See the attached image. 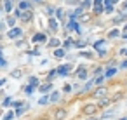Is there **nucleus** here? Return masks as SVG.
<instances>
[{
  "mask_svg": "<svg viewBox=\"0 0 127 120\" xmlns=\"http://www.w3.org/2000/svg\"><path fill=\"white\" fill-rule=\"evenodd\" d=\"M21 33H23V31H21L19 28H12V30L7 33V35H9L11 38H16V37H21Z\"/></svg>",
  "mask_w": 127,
  "mask_h": 120,
  "instance_id": "obj_2",
  "label": "nucleus"
},
{
  "mask_svg": "<svg viewBox=\"0 0 127 120\" xmlns=\"http://www.w3.org/2000/svg\"><path fill=\"white\" fill-rule=\"evenodd\" d=\"M113 2H117V0H104V4H106L108 7H112V4H113Z\"/></svg>",
  "mask_w": 127,
  "mask_h": 120,
  "instance_id": "obj_20",
  "label": "nucleus"
},
{
  "mask_svg": "<svg viewBox=\"0 0 127 120\" xmlns=\"http://www.w3.org/2000/svg\"><path fill=\"white\" fill-rule=\"evenodd\" d=\"M0 66H4V68L7 66V61H5V59H4V57H0Z\"/></svg>",
  "mask_w": 127,
  "mask_h": 120,
  "instance_id": "obj_19",
  "label": "nucleus"
},
{
  "mask_svg": "<svg viewBox=\"0 0 127 120\" xmlns=\"http://www.w3.org/2000/svg\"><path fill=\"white\" fill-rule=\"evenodd\" d=\"M14 23H16L14 17H7V25H9V26H14Z\"/></svg>",
  "mask_w": 127,
  "mask_h": 120,
  "instance_id": "obj_17",
  "label": "nucleus"
},
{
  "mask_svg": "<svg viewBox=\"0 0 127 120\" xmlns=\"http://www.w3.org/2000/svg\"><path fill=\"white\" fill-rule=\"evenodd\" d=\"M115 73H117V68H113V66H112V68H108V70H106V75H104V77H113Z\"/></svg>",
  "mask_w": 127,
  "mask_h": 120,
  "instance_id": "obj_7",
  "label": "nucleus"
},
{
  "mask_svg": "<svg viewBox=\"0 0 127 120\" xmlns=\"http://www.w3.org/2000/svg\"><path fill=\"white\" fill-rule=\"evenodd\" d=\"M94 11H96V12H101V11H103L101 0H94Z\"/></svg>",
  "mask_w": 127,
  "mask_h": 120,
  "instance_id": "obj_4",
  "label": "nucleus"
},
{
  "mask_svg": "<svg viewBox=\"0 0 127 120\" xmlns=\"http://www.w3.org/2000/svg\"><path fill=\"white\" fill-rule=\"evenodd\" d=\"M49 99H51V101H52V103H54V101H58V99H59V92H52Z\"/></svg>",
  "mask_w": 127,
  "mask_h": 120,
  "instance_id": "obj_9",
  "label": "nucleus"
},
{
  "mask_svg": "<svg viewBox=\"0 0 127 120\" xmlns=\"http://www.w3.org/2000/svg\"><path fill=\"white\" fill-rule=\"evenodd\" d=\"M54 56H56V57H63V56H64V51H63V49H58L56 52H54Z\"/></svg>",
  "mask_w": 127,
  "mask_h": 120,
  "instance_id": "obj_13",
  "label": "nucleus"
},
{
  "mask_svg": "<svg viewBox=\"0 0 127 120\" xmlns=\"http://www.w3.org/2000/svg\"><path fill=\"white\" fill-rule=\"evenodd\" d=\"M25 91H26V94H31V92L35 91V87H31V85H28V87H26Z\"/></svg>",
  "mask_w": 127,
  "mask_h": 120,
  "instance_id": "obj_18",
  "label": "nucleus"
},
{
  "mask_svg": "<svg viewBox=\"0 0 127 120\" xmlns=\"http://www.w3.org/2000/svg\"><path fill=\"white\" fill-rule=\"evenodd\" d=\"M38 84V80H37V77H33V78H30V85L31 87H35V85H37Z\"/></svg>",
  "mask_w": 127,
  "mask_h": 120,
  "instance_id": "obj_15",
  "label": "nucleus"
},
{
  "mask_svg": "<svg viewBox=\"0 0 127 120\" xmlns=\"http://www.w3.org/2000/svg\"><path fill=\"white\" fill-rule=\"evenodd\" d=\"M70 28H71V30H75L77 33H80V28H78V25L75 23V19H71V21H70Z\"/></svg>",
  "mask_w": 127,
  "mask_h": 120,
  "instance_id": "obj_5",
  "label": "nucleus"
},
{
  "mask_svg": "<svg viewBox=\"0 0 127 120\" xmlns=\"http://www.w3.org/2000/svg\"><path fill=\"white\" fill-rule=\"evenodd\" d=\"M90 4H92V0H84V5H85V7H89Z\"/></svg>",
  "mask_w": 127,
  "mask_h": 120,
  "instance_id": "obj_23",
  "label": "nucleus"
},
{
  "mask_svg": "<svg viewBox=\"0 0 127 120\" xmlns=\"http://www.w3.org/2000/svg\"><path fill=\"white\" fill-rule=\"evenodd\" d=\"M124 52H125V54H127V49H125V51H124Z\"/></svg>",
  "mask_w": 127,
  "mask_h": 120,
  "instance_id": "obj_27",
  "label": "nucleus"
},
{
  "mask_svg": "<svg viewBox=\"0 0 127 120\" xmlns=\"http://www.w3.org/2000/svg\"><path fill=\"white\" fill-rule=\"evenodd\" d=\"M47 103H49V97H47V96L40 97V101H38V105H47Z\"/></svg>",
  "mask_w": 127,
  "mask_h": 120,
  "instance_id": "obj_14",
  "label": "nucleus"
},
{
  "mask_svg": "<svg viewBox=\"0 0 127 120\" xmlns=\"http://www.w3.org/2000/svg\"><path fill=\"white\" fill-rule=\"evenodd\" d=\"M4 5H5V11H7V12H9V11H12V4H11V0H5Z\"/></svg>",
  "mask_w": 127,
  "mask_h": 120,
  "instance_id": "obj_12",
  "label": "nucleus"
},
{
  "mask_svg": "<svg viewBox=\"0 0 127 120\" xmlns=\"http://www.w3.org/2000/svg\"><path fill=\"white\" fill-rule=\"evenodd\" d=\"M122 120H125V118H122Z\"/></svg>",
  "mask_w": 127,
  "mask_h": 120,
  "instance_id": "obj_28",
  "label": "nucleus"
},
{
  "mask_svg": "<svg viewBox=\"0 0 127 120\" xmlns=\"http://www.w3.org/2000/svg\"><path fill=\"white\" fill-rule=\"evenodd\" d=\"M49 89H51V84H44V85H40V92H49Z\"/></svg>",
  "mask_w": 127,
  "mask_h": 120,
  "instance_id": "obj_11",
  "label": "nucleus"
},
{
  "mask_svg": "<svg viewBox=\"0 0 127 120\" xmlns=\"http://www.w3.org/2000/svg\"><path fill=\"white\" fill-rule=\"evenodd\" d=\"M40 40H45V35L44 33H38V35L33 37V42H40Z\"/></svg>",
  "mask_w": 127,
  "mask_h": 120,
  "instance_id": "obj_8",
  "label": "nucleus"
},
{
  "mask_svg": "<svg viewBox=\"0 0 127 120\" xmlns=\"http://www.w3.org/2000/svg\"><path fill=\"white\" fill-rule=\"evenodd\" d=\"M70 70H71V66H70V65H64V66H59V68H58L56 71H58V73H59L61 77H64V75H66V73H68Z\"/></svg>",
  "mask_w": 127,
  "mask_h": 120,
  "instance_id": "obj_1",
  "label": "nucleus"
},
{
  "mask_svg": "<svg viewBox=\"0 0 127 120\" xmlns=\"http://www.w3.org/2000/svg\"><path fill=\"white\" fill-rule=\"evenodd\" d=\"M117 35H118V30H112L110 31V37H117Z\"/></svg>",
  "mask_w": 127,
  "mask_h": 120,
  "instance_id": "obj_21",
  "label": "nucleus"
},
{
  "mask_svg": "<svg viewBox=\"0 0 127 120\" xmlns=\"http://www.w3.org/2000/svg\"><path fill=\"white\" fill-rule=\"evenodd\" d=\"M49 26H51V30H52V31H56V30H58V23H56V19H49Z\"/></svg>",
  "mask_w": 127,
  "mask_h": 120,
  "instance_id": "obj_6",
  "label": "nucleus"
},
{
  "mask_svg": "<svg viewBox=\"0 0 127 120\" xmlns=\"http://www.w3.org/2000/svg\"><path fill=\"white\" fill-rule=\"evenodd\" d=\"M94 110H96V108H94V106H89V108H85V111H87V113H92V111H94Z\"/></svg>",
  "mask_w": 127,
  "mask_h": 120,
  "instance_id": "obj_22",
  "label": "nucleus"
},
{
  "mask_svg": "<svg viewBox=\"0 0 127 120\" xmlns=\"http://www.w3.org/2000/svg\"><path fill=\"white\" fill-rule=\"evenodd\" d=\"M124 7H125V9H127V2H125V4H124Z\"/></svg>",
  "mask_w": 127,
  "mask_h": 120,
  "instance_id": "obj_26",
  "label": "nucleus"
},
{
  "mask_svg": "<svg viewBox=\"0 0 127 120\" xmlns=\"http://www.w3.org/2000/svg\"><path fill=\"white\" fill-rule=\"evenodd\" d=\"M12 77H16V78H19V77H21V73H19V71H14V73H12Z\"/></svg>",
  "mask_w": 127,
  "mask_h": 120,
  "instance_id": "obj_25",
  "label": "nucleus"
},
{
  "mask_svg": "<svg viewBox=\"0 0 127 120\" xmlns=\"http://www.w3.org/2000/svg\"><path fill=\"white\" fill-rule=\"evenodd\" d=\"M12 117H14V113H12V111H9V113H5L4 120H12Z\"/></svg>",
  "mask_w": 127,
  "mask_h": 120,
  "instance_id": "obj_16",
  "label": "nucleus"
},
{
  "mask_svg": "<svg viewBox=\"0 0 127 120\" xmlns=\"http://www.w3.org/2000/svg\"><path fill=\"white\" fill-rule=\"evenodd\" d=\"M30 5H31V4H30V2H26V0L19 2V7H21V9H30Z\"/></svg>",
  "mask_w": 127,
  "mask_h": 120,
  "instance_id": "obj_10",
  "label": "nucleus"
},
{
  "mask_svg": "<svg viewBox=\"0 0 127 120\" xmlns=\"http://www.w3.org/2000/svg\"><path fill=\"white\" fill-rule=\"evenodd\" d=\"M9 105H11V97H7L5 101H4V106H9Z\"/></svg>",
  "mask_w": 127,
  "mask_h": 120,
  "instance_id": "obj_24",
  "label": "nucleus"
},
{
  "mask_svg": "<svg viewBox=\"0 0 127 120\" xmlns=\"http://www.w3.org/2000/svg\"><path fill=\"white\" fill-rule=\"evenodd\" d=\"M77 73H78V77H80V78H87V70H85V66H80Z\"/></svg>",
  "mask_w": 127,
  "mask_h": 120,
  "instance_id": "obj_3",
  "label": "nucleus"
}]
</instances>
